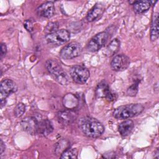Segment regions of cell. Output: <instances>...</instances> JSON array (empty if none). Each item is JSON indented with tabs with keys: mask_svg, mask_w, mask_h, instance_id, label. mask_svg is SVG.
Here are the masks:
<instances>
[{
	"mask_svg": "<svg viewBox=\"0 0 159 159\" xmlns=\"http://www.w3.org/2000/svg\"><path fill=\"white\" fill-rule=\"evenodd\" d=\"M120 48V41L117 39H114L107 46L105 50V55L107 57H112L115 55Z\"/></svg>",
	"mask_w": 159,
	"mask_h": 159,
	"instance_id": "20",
	"label": "cell"
},
{
	"mask_svg": "<svg viewBox=\"0 0 159 159\" xmlns=\"http://www.w3.org/2000/svg\"><path fill=\"white\" fill-rule=\"evenodd\" d=\"M104 6L101 3L96 4L88 12L86 20L88 22H93L99 18L104 11Z\"/></svg>",
	"mask_w": 159,
	"mask_h": 159,
	"instance_id": "15",
	"label": "cell"
},
{
	"mask_svg": "<svg viewBox=\"0 0 159 159\" xmlns=\"http://www.w3.org/2000/svg\"><path fill=\"white\" fill-rule=\"evenodd\" d=\"M109 37V34L107 31L101 32L97 34L89 40L87 44L86 49L90 52L98 51L106 44Z\"/></svg>",
	"mask_w": 159,
	"mask_h": 159,
	"instance_id": "5",
	"label": "cell"
},
{
	"mask_svg": "<svg viewBox=\"0 0 159 159\" xmlns=\"http://www.w3.org/2000/svg\"><path fill=\"white\" fill-rule=\"evenodd\" d=\"M143 110L144 106L141 104H129L116 108L112 114L116 119H127L140 114Z\"/></svg>",
	"mask_w": 159,
	"mask_h": 159,
	"instance_id": "2",
	"label": "cell"
},
{
	"mask_svg": "<svg viewBox=\"0 0 159 159\" xmlns=\"http://www.w3.org/2000/svg\"><path fill=\"white\" fill-rule=\"evenodd\" d=\"M139 81L135 82L134 84H132L131 86H130L128 89H127V95L130 96H135L137 92H138V88H139Z\"/></svg>",
	"mask_w": 159,
	"mask_h": 159,
	"instance_id": "25",
	"label": "cell"
},
{
	"mask_svg": "<svg viewBox=\"0 0 159 159\" xmlns=\"http://www.w3.org/2000/svg\"><path fill=\"white\" fill-rule=\"evenodd\" d=\"M59 27V24L57 22H50L48 23L45 29V32L47 34L52 33L58 30Z\"/></svg>",
	"mask_w": 159,
	"mask_h": 159,
	"instance_id": "24",
	"label": "cell"
},
{
	"mask_svg": "<svg viewBox=\"0 0 159 159\" xmlns=\"http://www.w3.org/2000/svg\"><path fill=\"white\" fill-rule=\"evenodd\" d=\"M70 39V33L66 29L57 30L45 35L47 42L53 45H62L69 41Z\"/></svg>",
	"mask_w": 159,
	"mask_h": 159,
	"instance_id": "4",
	"label": "cell"
},
{
	"mask_svg": "<svg viewBox=\"0 0 159 159\" xmlns=\"http://www.w3.org/2000/svg\"><path fill=\"white\" fill-rule=\"evenodd\" d=\"M158 157H159V152H158V148L157 149L155 153V155H154V158H158Z\"/></svg>",
	"mask_w": 159,
	"mask_h": 159,
	"instance_id": "29",
	"label": "cell"
},
{
	"mask_svg": "<svg viewBox=\"0 0 159 159\" xmlns=\"http://www.w3.org/2000/svg\"><path fill=\"white\" fill-rule=\"evenodd\" d=\"M78 127L83 134L90 138H97L104 131L103 124L96 118L85 116L78 120Z\"/></svg>",
	"mask_w": 159,
	"mask_h": 159,
	"instance_id": "1",
	"label": "cell"
},
{
	"mask_svg": "<svg viewBox=\"0 0 159 159\" xmlns=\"http://www.w3.org/2000/svg\"><path fill=\"white\" fill-rule=\"evenodd\" d=\"M129 57L124 54H119L114 56L111 62V68L113 71H121L126 70L130 65Z\"/></svg>",
	"mask_w": 159,
	"mask_h": 159,
	"instance_id": "9",
	"label": "cell"
},
{
	"mask_svg": "<svg viewBox=\"0 0 159 159\" xmlns=\"http://www.w3.org/2000/svg\"><path fill=\"white\" fill-rule=\"evenodd\" d=\"M70 147V142L66 139H61L59 140L55 147V152L56 155H61L64 151Z\"/></svg>",
	"mask_w": 159,
	"mask_h": 159,
	"instance_id": "21",
	"label": "cell"
},
{
	"mask_svg": "<svg viewBox=\"0 0 159 159\" xmlns=\"http://www.w3.org/2000/svg\"><path fill=\"white\" fill-rule=\"evenodd\" d=\"M78 114L74 109H65L59 111L57 114V119L59 123L63 125H67L72 123L77 117Z\"/></svg>",
	"mask_w": 159,
	"mask_h": 159,
	"instance_id": "11",
	"label": "cell"
},
{
	"mask_svg": "<svg viewBox=\"0 0 159 159\" xmlns=\"http://www.w3.org/2000/svg\"><path fill=\"white\" fill-rule=\"evenodd\" d=\"M24 26L25 27V29L29 31V32H32L33 29H34V25H33V23L30 20V19H27L26 20L24 23Z\"/></svg>",
	"mask_w": 159,
	"mask_h": 159,
	"instance_id": "26",
	"label": "cell"
},
{
	"mask_svg": "<svg viewBox=\"0 0 159 159\" xmlns=\"http://www.w3.org/2000/svg\"><path fill=\"white\" fill-rule=\"evenodd\" d=\"M17 86L16 83L10 79H4L0 84V99L4 101L12 93L16 92Z\"/></svg>",
	"mask_w": 159,
	"mask_h": 159,
	"instance_id": "10",
	"label": "cell"
},
{
	"mask_svg": "<svg viewBox=\"0 0 159 159\" xmlns=\"http://www.w3.org/2000/svg\"><path fill=\"white\" fill-rule=\"evenodd\" d=\"M82 52L81 45L76 42H72L64 46L60 52V57L65 60H70L80 55Z\"/></svg>",
	"mask_w": 159,
	"mask_h": 159,
	"instance_id": "6",
	"label": "cell"
},
{
	"mask_svg": "<svg viewBox=\"0 0 159 159\" xmlns=\"http://www.w3.org/2000/svg\"><path fill=\"white\" fill-rule=\"evenodd\" d=\"M6 146L4 142L1 139L0 140V155H2L3 152L5 151Z\"/></svg>",
	"mask_w": 159,
	"mask_h": 159,
	"instance_id": "28",
	"label": "cell"
},
{
	"mask_svg": "<svg viewBox=\"0 0 159 159\" xmlns=\"http://www.w3.org/2000/svg\"><path fill=\"white\" fill-rule=\"evenodd\" d=\"M63 104L67 109H75L78 105V99L73 94H66L63 98Z\"/></svg>",
	"mask_w": 159,
	"mask_h": 159,
	"instance_id": "17",
	"label": "cell"
},
{
	"mask_svg": "<svg viewBox=\"0 0 159 159\" xmlns=\"http://www.w3.org/2000/svg\"><path fill=\"white\" fill-rule=\"evenodd\" d=\"M70 76L78 84H84L88 80L90 73L89 70L81 65H75L70 70Z\"/></svg>",
	"mask_w": 159,
	"mask_h": 159,
	"instance_id": "7",
	"label": "cell"
},
{
	"mask_svg": "<svg viewBox=\"0 0 159 159\" xmlns=\"http://www.w3.org/2000/svg\"><path fill=\"white\" fill-rule=\"evenodd\" d=\"M6 52H7L6 45L4 43H2L1 45V59L6 55Z\"/></svg>",
	"mask_w": 159,
	"mask_h": 159,
	"instance_id": "27",
	"label": "cell"
},
{
	"mask_svg": "<svg viewBox=\"0 0 159 159\" xmlns=\"http://www.w3.org/2000/svg\"><path fill=\"white\" fill-rule=\"evenodd\" d=\"M95 96L98 98H105L109 102L116 101L117 98V94L111 91L108 84L104 80L97 85L95 89Z\"/></svg>",
	"mask_w": 159,
	"mask_h": 159,
	"instance_id": "8",
	"label": "cell"
},
{
	"mask_svg": "<svg viewBox=\"0 0 159 159\" xmlns=\"http://www.w3.org/2000/svg\"><path fill=\"white\" fill-rule=\"evenodd\" d=\"M158 38V13L155 12L152 16L150 26V40L155 41Z\"/></svg>",
	"mask_w": 159,
	"mask_h": 159,
	"instance_id": "19",
	"label": "cell"
},
{
	"mask_svg": "<svg viewBox=\"0 0 159 159\" xmlns=\"http://www.w3.org/2000/svg\"><path fill=\"white\" fill-rule=\"evenodd\" d=\"M36 12L37 15L40 17L50 18L54 15L55 12L54 4L51 1L45 2L37 7Z\"/></svg>",
	"mask_w": 159,
	"mask_h": 159,
	"instance_id": "13",
	"label": "cell"
},
{
	"mask_svg": "<svg viewBox=\"0 0 159 159\" xmlns=\"http://www.w3.org/2000/svg\"><path fill=\"white\" fill-rule=\"evenodd\" d=\"M133 9L137 14H143L147 11L152 6V1L148 0L137 1L132 4Z\"/></svg>",
	"mask_w": 159,
	"mask_h": 159,
	"instance_id": "16",
	"label": "cell"
},
{
	"mask_svg": "<svg viewBox=\"0 0 159 159\" xmlns=\"http://www.w3.org/2000/svg\"><path fill=\"white\" fill-rule=\"evenodd\" d=\"M45 67L48 73L55 80L62 85H66L69 83V77L63 70L60 63L55 59H48L45 63Z\"/></svg>",
	"mask_w": 159,
	"mask_h": 159,
	"instance_id": "3",
	"label": "cell"
},
{
	"mask_svg": "<svg viewBox=\"0 0 159 159\" xmlns=\"http://www.w3.org/2000/svg\"><path fill=\"white\" fill-rule=\"evenodd\" d=\"M25 111V104L22 102H19L16 106L14 109V114L16 117H20L24 114Z\"/></svg>",
	"mask_w": 159,
	"mask_h": 159,
	"instance_id": "23",
	"label": "cell"
},
{
	"mask_svg": "<svg viewBox=\"0 0 159 159\" xmlns=\"http://www.w3.org/2000/svg\"><path fill=\"white\" fill-rule=\"evenodd\" d=\"M134 127V122L132 120L127 119L121 122L118 127V130L122 137L129 135Z\"/></svg>",
	"mask_w": 159,
	"mask_h": 159,
	"instance_id": "18",
	"label": "cell"
},
{
	"mask_svg": "<svg viewBox=\"0 0 159 159\" xmlns=\"http://www.w3.org/2000/svg\"><path fill=\"white\" fill-rule=\"evenodd\" d=\"M78 157V150L76 148H68L61 155L60 158H76Z\"/></svg>",
	"mask_w": 159,
	"mask_h": 159,
	"instance_id": "22",
	"label": "cell"
},
{
	"mask_svg": "<svg viewBox=\"0 0 159 159\" xmlns=\"http://www.w3.org/2000/svg\"><path fill=\"white\" fill-rule=\"evenodd\" d=\"M53 130L52 122L47 119H40L38 124L37 135L41 137H46Z\"/></svg>",
	"mask_w": 159,
	"mask_h": 159,
	"instance_id": "14",
	"label": "cell"
},
{
	"mask_svg": "<svg viewBox=\"0 0 159 159\" xmlns=\"http://www.w3.org/2000/svg\"><path fill=\"white\" fill-rule=\"evenodd\" d=\"M39 120L35 117H27L20 122L21 127L24 130L31 135L37 134Z\"/></svg>",
	"mask_w": 159,
	"mask_h": 159,
	"instance_id": "12",
	"label": "cell"
}]
</instances>
